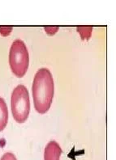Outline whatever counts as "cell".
<instances>
[{"label":"cell","instance_id":"cell-1","mask_svg":"<svg viewBox=\"0 0 116 160\" xmlns=\"http://www.w3.org/2000/svg\"><path fill=\"white\" fill-rule=\"evenodd\" d=\"M33 98L35 109L41 114L50 109L54 96V80L47 68H41L34 76L33 87Z\"/></svg>","mask_w":116,"mask_h":160},{"label":"cell","instance_id":"cell-2","mask_svg":"<svg viewBox=\"0 0 116 160\" xmlns=\"http://www.w3.org/2000/svg\"><path fill=\"white\" fill-rule=\"evenodd\" d=\"M29 57L24 41L16 40L12 44L9 53V63L12 71L17 77H23L29 67Z\"/></svg>","mask_w":116,"mask_h":160},{"label":"cell","instance_id":"cell-3","mask_svg":"<svg viewBox=\"0 0 116 160\" xmlns=\"http://www.w3.org/2000/svg\"><path fill=\"white\" fill-rule=\"evenodd\" d=\"M11 106L14 119L18 123H24L30 111L29 96L25 86L18 85L15 88L12 93Z\"/></svg>","mask_w":116,"mask_h":160},{"label":"cell","instance_id":"cell-4","mask_svg":"<svg viewBox=\"0 0 116 160\" xmlns=\"http://www.w3.org/2000/svg\"><path fill=\"white\" fill-rule=\"evenodd\" d=\"M62 149L55 141H50L44 150V160H59Z\"/></svg>","mask_w":116,"mask_h":160},{"label":"cell","instance_id":"cell-5","mask_svg":"<svg viewBox=\"0 0 116 160\" xmlns=\"http://www.w3.org/2000/svg\"><path fill=\"white\" fill-rule=\"evenodd\" d=\"M8 111L5 100L0 97V132L3 130L8 124Z\"/></svg>","mask_w":116,"mask_h":160},{"label":"cell","instance_id":"cell-6","mask_svg":"<svg viewBox=\"0 0 116 160\" xmlns=\"http://www.w3.org/2000/svg\"><path fill=\"white\" fill-rule=\"evenodd\" d=\"M76 30L79 32V33L81 34V39L82 40H89L91 37L92 33V26H80L76 28Z\"/></svg>","mask_w":116,"mask_h":160},{"label":"cell","instance_id":"cell-7","mask_svg":"<svg viewBox=\"0 0 116 160\" xmlns=\"http://www.w3.org/2000/svg\"><path fill=\"white\" fill-rule=\"evenodd\" d=\"M0 160H17L15 154L11 152H7L3 154Z\"/></svg>","mask_w":116,"mask_h":160},{"label":"cell","instance_id":"cell-8","mask_svg":"<svg viewBox=\"0 0 116 160\" xmlns=\"http://www.w3.org/2000/svg\"><path fill=\"white\" fill-rule=\"evenodd\" d=\"M12 27H0V33L3 36H8L11 33Z\"/></svg>","mask_w":116,"mask_h":160},{"label":"cell","instance_id":"cell-9","mask_svg":"<svg viewBox=\"0 0 116 160\" xmlns=\"http://www.w3.org/2000/svg\"><path fill=\"white\" fill-rule=\"evenodd\" d=\"M44 30L49 35H53V34L56 33V32L59 30V27H45L44 28Z\"/></svg>","mask_w":116,"mask_h":160}]
</instances>
